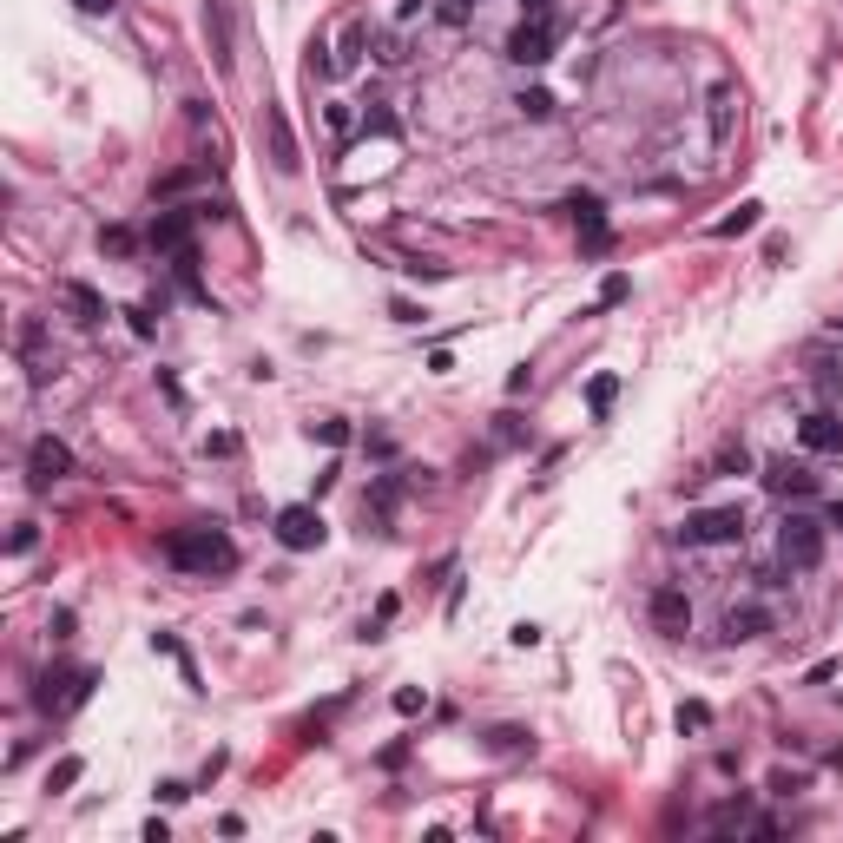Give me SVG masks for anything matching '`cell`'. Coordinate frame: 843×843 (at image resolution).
<instances>
[{
    "mask_svg": "<svg viewBox=\"0 0 843 843\" xmlns=\"http://www.w3.org/2000/svg\"><path fill=\"white\" fill-rule=\"evenodd\" d=\"M613 402H620V376H613V369H600V376L587 382V409H593V422H606V415H613Z\"/></svg>",
    "mask_w": 843,
    "mask_h": 843,
    "instance_id": "cell-18",
    "label": "cell"
},
{
    "mask_svg": "<svg viewBox=\"0 0 843 843\" xmlns=\"http://www.w3.org/2000/svg\"><path fill=\"white\" fill-rule=\"evenodd\" d=\"M830 527H843V501H837V508H830Z\"/></svg>",
    "mask_w": 843,
    "mask_h": 843,
    "instance_id": "cell-39",
    "label": "cell"
},
{
    "mask_svg": "<svg viewBox=\"0 0 843 843\" xmlns=\"http://www.w3.org/2000/svg\"><path fill=\"white\" fill-rule=\"evenodd\" d=\"M501 53H508L514 66H547V60H554V20H521Z\"/></svg>",
    "mask_w": 843,
    "mask_h": 843,
    "instance_id": "cell-4",
    "label": "cell"
},
{
    "mask_svg": "<svg viewBox=\"0 0 843 843\" xmlns=\"http://www.w3.org/2000/svg\"><path fill=\"white\" fill-rule=\"evenodd\" d=\"M626 290H633V284H626V277L613 271V277H606V284H600V303H626Z\"/></svg>",
    "mask_w": 843,
    "mask_h": 843,
    "instance_id": "cell-30",
    "label": "cell"
},
{
    "mask_svg": "<svg viewBox=\"0 0 843 843\" xmlns=\"http://www.w3.org/2000/svg\"><path fill=\"white\" fill-rule=\"evenodd\" d=\"M468 14H475V0H442V20H448V27H462Z\"/></svg>",
    "mask_w": 843,
    "mask_h": 843,
    "instance_id": "cell-31",
    "label": "cell"
},
{
    "mask_svg": "<svg viewBox=\"0 0 843 843\" xmlns=\"http://www.w3.org/2000/svg\"><path fill=\"white\" fill-rule=\"evenodd\" d=\"M191 185H198V172H172V178H159V185H152V198L165 205V198H178V191H191Z\"/></svg>",
    "mask_w": 843,
    "mask_h": 843,
    "instance_id": "cell-26",
    "label": "cell"
},
{
    "mask_svg": "<svg viewBox=\"0 0 843 843\" xmlns=\"http://www.w3.org/2000/svg\"><path fill=\"white\" fill-rule=\"evenodd\" d=\"M705 725H712V705H705V699H685L679 705V732H705Z\"/></svg>",
    "mask_w": 843,
    "mask_h": 843,
    "instance_id": "cell-23",
    "label": "cell"
},
{
    "mask_svg": "<svg viewBox=\"0 0 843 843\" xmlns=\"http://www.w3.org/2000/svg\"><path fill=\"white\" fill-rule=\"evenodd\" d=\"M679 541L685 547H738V541H745V508H699V514H685Z\"/></svg>",
    "mask_w": 843,
    "mask_h": 843,
    "instance_id": "cell-2",
    "label": "cell"
},
{
    "mask_svg": "<svg viewBox=\"0 0 843 843\" xmlns=\"http://www.w3.org/2000/svg\"><path fill=\"white\" fill-rule=\"evenodd\" d=\"M205 40H211V53H218V66L231 73V7H224V0H205Z\"/></svg>",
    "mask_w": 843,
    "mask_h": 843,
    "instance_id": "cell-13",
    "label": "cell"
},
{
    "mask_svg": "<svg viewBox=\"0 0 843 843\" xmlns=\"http://www.w3.org/2000/svg\"><path fill=\"white\" fill-rule=\"evenodd\" d=\"M732 126H738V93L718 80V86H712V139L725 145V139H732Z\"/></svg>",
    "mask_w": 843,
    "mask_h": 843,
    "instance_id": "cell-17",
    "label": "cell"
},
{
    "mask_svg": "<svg viewBox=\"0 0 843 843\" xmlns=\"http://www.w3.org/2000/svg\"><path fill=\"white\" fill-rule=\"evenodd\" d=\"M99 251L132 257V251H139V231H132V224H106V231H99Z\"/></svg>",
    "mask_w": 843,
    "mask_h": 843,
    "instance_id": "cell-21",
    "label": "cell"
},
{
    "mask_svg": "<svg viewBox=\"0 0 843 843\" xmlns=\"http://www.w3.org/2000/svg\"><path fill=\"white\" fill-rule=\"evenodd\" d=\"M521 14H534V20H547V0H521Z\"/></svg>",
    "mask_w": 843,
    "mask_h": 843,
    "instance_id": "cell-38",
    "label": "cell"
},
{
    "mask_svg": "<svg viewBox=\"0 0 843 843\" xmlns=\"http://www.w3.org/2000/svg\"><path fill=\"white\" fill-rule=\"evenodd\" d=\"M797 442L811 448V455H843V415H830V409L804 415V422H797Z\"/></svg>",
    "mask_w": 843,
    "mask_h": 843,
    "instance_id": "cell-8",
    "label": "cell"
},
{
    "mask_svg": "<svg viewBox=\"0 0 843 843\" xmlns=\"http://www.w3.org/2000/svg\"><path fill=\"white\" fill-rule=\"evenodd\" d=\"M205 455H238V435H205Z\"/></svg>",
    "mask_w": 843,
    "mask_h": 843,
    "instance_id": "cell-35",
    "label": "cell"
},
{
    "mask_svg": "<svg viewBox=\"0 0 843 843\" xmlns=\"http://www.w3.org/2000/svg\"><path fill=\"white\" fill-rule=\"evenodd\" d=\"M152 653H165V659H172V666H178V679H185L191 692H198V666H191V653H185V646H178L172 633H152Z\"/></svg>",
    "mask_w": 843,
    "mask_h": 843,
    "instance_id": "cell-19",
    "label": "cell"
},
{
    "mask_svg": "<svg viewBox=\"0 0 843 843\" xmlns=\"http://www.w3.org/2000/svg\"><path fill=\"white\" fill-rule=\"evenodd\" d=\"M165 560L185 573H231L238 547H231L224 527H185V534H165Z\"/></svg>",
    "mask_w": 843,
    "mask_h": 843,
    "instance_id": "cell-1",
    "label": "cell"
},
{
    "mask_svg": "<svg viewBox=\"0 0 843 843\" xmlns=\"http://www.w3.org/2000/svg\"><path fill=\"white\" fill-rule=\"evenodd\" d=\"M323 534H330V527H323V514H317V508H303V501L277 514V541H284L290 554H310V547H323Z\"/></svg>",
    "mask_w": 843,
    "mask_h": 843,
    "instance_id": "cell-5",
    "label": "cell"
},
{
    "mask_svg": "<svg viewBox=\"0 0 843 843\" xmlns=\"http://www.w3.org/2000/svg\"><path fill=\"white\" fill-rule=\"evenodd\" d=\"M20 350H27L33 382H47L53 369H60V356H47V336H40V323H20Z\"/></svg>",
    "mask_w": 843,
    "mask_h": 843,
    "instance_id": "cell-14",
    "label": "cell"
},
{
    "mask_svg": "<svg viewBox=\"0 0 843 843\" xmlns=\"http://www.w3.org/2000/svg\"><path fill=\"white\" fill-rule=\"evenodd\" d=\"M764 488L778 494V501H804V494H817V475L804 462H771L764 468Z\"/></svg>",
    "mask_w": 843,
    "mask_h": 843,
    "instance_id": "cell-9",
    "label": "cell"
},
{
    "mask_svg": "<svg viewBox=\"0 0 843 843\" xmlns=\"http://www.w3.org/2000/svg\"><path fill=\"white\" fill-rule=\"evenodd\" d=\"M363 40H369L363 20H343V33H336V73H356V66H363Z\"/></svg>",
    "mask_w": 843,
    "mask_h": 843,
    "instance_id": "cell-16",
    "label": "cell"
},
{
    "mask_svg": "<svg viewBox=\"0 0 843 843\" xmlns=\"http://www.w3.org/2000/svg\"><path fill=\"white\" fill-rule=\"evenodd\" d=\"M310 435L330 442V448H343V442H350V422H336V415H330V422H310Z\"/></svg>",
    "mask_w": 843,
    "mask_h": 843,
    "instance_id": "cell-27",
    "label": "cell"
},
{
    "mask_svg": "<svg viewBox=\"0 0 843 843\" xmlns=\"http://www.w3.org/2000/svg\"><path fill=\"white\" fill-rule=\"evenodd\" d=\"M771 633V606H732L725 613V639H758Z\"/></svg>",
    "mask_w": 843,
    "mask_h": 843,
    "instance_id": "cell-15",
    "label": "cell"
},
{
    "mask_svg": "<svg viewBox=\"0 0 843 843\" xmlns=\"http://www.w3.org/2000/svg\"><path fill=\"white\" fill-rule=\"evenodd\" d=\"M80 778H86V764L80 758H60V764H53V778H47V791H73Z\"/></svg>",
    "mask_w": 843,
    "mask_h": 843,
    "instance_id": "cell-24",
    "label": "cell"
},
{
    "mask_svg": "<svg viewBox=\"0 0 843 843\" xmlns=\"http://www.w3.org/2000/svg\"><path fill=\"white\" fill-rule=\"evenodd\" d=\"M389 620H396V593H382V600H376V620H369V633H382Z\"/></svg>",
    "mask_w": 843,
    "mask_h": 843,
    "instance_id": "cell-32",
    "label": "cell"
},
{
    "mask_svg": "<svg viewBox=\"0 0 843 843\" xmlns=\"http://www.w3.org/2000/svg\"><path fill=\"white\" fill-rule=\"evenodd\" d=\"M646 613H653V626H659V633H685V626H692V600H685L679 587H653Z\"/></svg>",
    "mask_w": 843,
    "mask_h": 843,
    "instance_id": "cell-10",
    "label": "cell"
},
{
    "mask_svg": "<svg viewBox=\"0 0 843 843\" xmlns=\"http://www.w3.org/2000/svg\"><path fill=\"white\" fill-rule=\"evenodd\" d=\"M60 303H66L80 323H106V297H99L93 284H80V277H66V284H60Z\"/></svg>",
    "mask_w": 843,
    "mask_h": 843,
    "instance_id": "cell-12",
    "label": "cell"
},
{
    "mask_svg": "<svg viewBox=\"0 0 843 843\" xmlns=\"http://www.w3.org/2000/svg\"><path fill=\"white\" fill-rule=\"evenodd\" d=\"M422 705H429V699H422L415 685H402V692H396V712H402V718H409V712H422Z\"/></svg>",
    "mask_w": 843,
    "mask_h": 843,
    "instance_id": "cell-33",
    "label": "cell"
},
{
    "mask_svg": "<svg viewBox=\"0 0 843 843\" xmlns=\"http://www.w3.org/2000/svg\"><path fill=\"white\" fill-rule=\"evenodd\" d=\"M33 541H40V534H33V521H20V527H14V541H7V547H14V554H33Z\"/></svg>",
    "mask_w": 843,
    "mask_h": 843,
    "instance_id": "cell-34",
    "label": "cell"
},
{
    "mask_svg": "<svg viewBox=\"0 0 843 843\" xmlns=\"http://www.w3.org/2000/svg\"><path fill=\"white\" fill-rule=\"evenodd\" d=\"M369 501H376V514H396V501H402V481H396V475H382L376 488H369Z\"/></svg>",
    "mask_w": 843,
    "mask_h": 843,
    "instance_id": "cell-25",
    "label": "cell"
},
{
    "mask_svg": "<svg viewBox=\"0 0 843 843\" xmlns=\"http://www.w3.org/2000/svg\"><path fill=\"white\" fill-rule=\"evenodd\" d=\"M264 132H271V165L277 172H297V132H290V119H284V106H264Z\"/></svg>",
    "mask_w": 843,
    "mask_h": 843,
    "instance_id": "cell-11",
    "label": "cell"
},
{
    "mask_svg": "<svg viewBox=\"0 0 843 843\" xmlns=\"http://www.w3.org/2000/svg\"><path fill=\"white\" fill-rule=\"evenodd\" d=\"M771 791H778V797H791V791H804V771H771Z\"/></svg>",
    "mask_w": 843,
    "mask_h": 843,
    "instance_id": "cell-29",
    "label": "cell"
},
{
    "mask_svg": "<svg viewBox=\"0 0 843 843\" xmlns=\"http://www.w3.org/2000/svg\"><path fill=\"white\" fill-rule=\"evenodd\" d=\"M514 106H521L527 119H547V112H554V93H547V86H521V93H514Z\"/></svg>",
    "mask_w": 843,
    "mask_h": 843,
    "instance_id": "cell-22",
    "label": "cell"
},
{
    "mask_svg": "<svg viewBox=\"0 0 843 843\" xmlns=\"http://www.w3.org/2000/svg\"><path fill=\"white\" fill-rule=\"evenodd\" d=\"M718 468H738V475H745V468H751V455H745V442H732V448H718Z\"/></svg>",
    "mask_w": 843,
    "mask_h": 843,
    "instance_id": "cell-28",
    "label": "cell"
},
{
    "mask_svg": "<svg viewBox=\"0 0 843 843\" xmlns=\"http://www.w3.org/2000/svg\"><path fill=\"white\" fill-rule=\"evenodd\" d=\"M191 218H198V211H159V218H152V251H165V257H191Z\"/></svg>",
    "mask_w": 843,
    "mask_h": 843,
    "instance_id": "cell-7",
    "label": "cell"
},
{
    "mask_svg": "<svg viewBox=\"0 0 843 843\" xmlns=\"http://www.w3.org/2000/svg\"><path fill=\"white\" fill-rule=\"evenodd\" d=\"M494 745H501V751H521V745H534V738H527V732H514V725H508V732H494Z\"/></svg>",
    "mask_w": 843,
    "mask_h": 843,
    "instance_id": "cell-36",
    "label": "cell"
},
{
    "mask_svg": "<svg viewBox=\"0 0 843 843\" xmlns=\"http://www.w3.org/2000/svg\"><path fill=\"white\" fill-rule=\"evenodd\" d=\"M778 554L791 573H811L817 560H824V527L811 521V514H791V521L778 527Z\"/></svg>",
    "mask_w": 843,
    "mask_h": 843,
    "instance_id": "cell-3",
    "label": "cell"
},
{
    "mask_svg": "<svg viewBox=\"0 0 843 843\" xmlns=\"http://www.w3.org/2000/svg\"><path fill=\"white\" fill-rule=\"evenodd\" d=\"M27 468H33V488H53V481L73 475V448L53 442V435H40V442L27 448Z\"/></svg>",
    "mask_w": 843,
    "mask_h": 843,
    "instance_id": "cell-6",
    "label": "cell"
},
{
    "mask_svg": "<svg viewBox=\"0 0 843 843\" xmlns=\"http://www.w3.org/2000/svg\"><path fill=\"white\" fill-rule=\"evenodd\" d=\"M73 7H80V14H93V20H99V14H112V7H119V0H73Z\"/></svg>",
    "mask_w": 843,
    "mask_h": 843,
    "instance_id": "cell-37",
    "label": "cell"
},
{
    "mask_svg": "<svg viewBox=\"0 0 843 843\" xmlns=\"http://www.w3.org/2000/svg\"><path fill=\"white\" fill-rule=\"evenodd\" d=\"M758 218H764V205H758V198H745V205H738L732 218H718L712 231H718V238H738V231H758Z\"/></svg>",
    "mask_w": 843,
    "mask_h": 843,
    "instance_id": "cell-20",
    "label": "cell"
}]
</instances>
